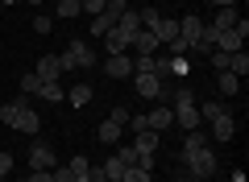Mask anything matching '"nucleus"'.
<instances>
[{
  "instance_id": "c756f323",
  "label": "nucleus",
  "mask_w": 249,
  "mask_h": 182,
  "mask_svg": "<svg viewBox=\"0 0 249 182\" xmlns=\"http://www.w3.org/2000/svg\"><path fill=\"white\" fill-rule=\"evenodd\" d=\"M154 75H158V79H170V75H175V58H154Z\"/></svg>"
},
{
  "instance_id": "c85d7f7f",
  "label": "nucleus",
  "mask_w": 249,
  "mask_h": 182,
  "mask_svg": "<svg viewBox=\"0 0 249 182\" xmlns=\"http://www.w3.org/2000/svg\"><path fill=\"white\" fill-rule=\"evenodd\" d=\"M21 91H25V96H37V91H42V79H37L34 70H29V75H21Z\"/></svg>"
},
{
  "instance_id": "4468645a",
  "label": "nucleus",
  "mask_w": 249,
  "mask_h": 182,
  "mask_svg": "<svg viewBox=\"0 0 249 182\" xmlns=\"http://www.w3.org/2000/svg\"><path fill=\"white\" fill-rule=\"evenodd\" d=\"M158 145H162V132H154V129H137V141H133L137 153H158Z\"/></svg>"
},
{
  "instance_id": "9d476101",
  "label": "nucleus",
  "mask_w": 249,
  "mask_h": 182,
  "mask_svg": "<svg viewBox=\"0 0 249 182\" xmlns=\"http://www.w3.org/2000/svg\"><path fill=\"white\" fill-rule=\"evenodd\" d=\"M13 129H21V132H29V137H34V132L42 129V116H37L29 104H21V112H17V120H13Z\"/></svg>"
},
{
  "instance_id": "a878e982",
  "label": "nucleus",
  "mask_w": 249,
  "mask_h": 182,
  "mask_svg": "<svg viewBox=\"0 0 249 182\" xmlns=\"http://www.w3.org/2000/svg\"><path fill=\"white\" fill-rule=\"evenodd\" d=\"M121 182H150V170H142V165H124Z\"/></svg>"
},
{
  "instance_id": "cd10ccee",
  "label": "nucleus",
  "mask_w": 249,
  "mask_h": 182,
  "mask_svg": "<svg viewBox=\"0 0 249 182\" xmlns=\"http://www.w3.org/2000/svg\"><path fill=\"white\" fill-rule=\"evenodd\" d=\"M137 21H142V29H154V25H158V21H162V13H158V9H150V4H145V9L137 13Z\"/></svg>"
},
{
  "instance_id": "4c0bfd02",
  "label": "nucleus",
  "mask_w": 249,
  "mask_h": 182,
  "mask_svg": "<svg viewBox=\"0 0 249 182\" xmlns=\"http://www.w3.org/2000/svg\"><path fill=\"white\" fill-rule=\"evenodd\" d=\"M13 174V153H0V178H9Z\"/></svg>"
},
{
  "instance_id": "c03bdc74",
  "label": "nucleus",
  "mask_w": 249,
  "mask_h": 182,
  "mask_svg": "<svg viewBox=\"0 0 249 182\" xmlns=\"http://www.w3.org/2000/svg\"><path fill=\"white\" fill-rule=\"evenodd\" d=\"M29 4H42V0H29Z\"/></svg>"
},
{
  "instance_id": "2eb2a0df",
  "label": "nucleus",
  "mask_w": 249,
  "mask_h": 182,
  "mask_svg": "<svg viewBox=\"0 0 249 182\" xmlns=\"http://www.w3.org/2000/svg\"><path fill=\"white\" fill-rule=\"evenodd\" d=\"M232 132H237L232 112H224V116H216V120H212V137H216V141H232Z\"/></svg>"
},
{
  "instance_id": "c9c22d12",
  "label": "nucleus",
  "mask_w": 249,
  "mask_h": 182,
  "mask_svg": "<svg viewBox=\"0 0 249 182\" xmlns=\"http://www.w3.org/2000/svg\"><path fill=\"white\" fill-rule=\"evenodd\" d=\"M88 165H91V162H88L83 153H75V157H71V170H75V178H79V174H88Z\"/></svg>"
},
{
  "instance_id": "39448f33",
  "label": "nucleus",
  "mask_w": 249,
  "mask_h": 182,
  "mask_svg": "<svg viewBox=\"0 0 249 182\" xmlns=\"http://www.w3.org/2000/svg\"><path fill=\"white\" fill-rule=\"evenodd\" d=\"M133 83H137V96H142V99H162V79L158 75L133 70Z\"/></svg>"
},
{
  "instance_id": "7c9ffc66",
  "label": "nucleus",
  "mask_w": 249,
  "mask_h": 182,
  "mask_svg": "<svg viewBox=\"0 0 249 182\" xmlns=\"http://www.w3.org/2000/svg\"><path fill=\"white\" fill-rule=\"evenodd\" d=\"M79 9L88 13V17H100V13L108 9V0H79Z\"/></svg>"
},
{
  "instance_id": "ddd939ff",
  "label": "nucleus",
  "mask_w": 249,
  "mask_h": 182,
  "mask_svg": "<svg viewBox=\"0 0 249 182\" xmlns=\"http://www.w3.org/2000/svg\"><path fill=\"white\" fill-rule=\"evenodd\" d=\"M175 124H178L183 132L199 129V124H204V120H199V108H196V104H187V108H175Z\"/></svg>"
},
{
  "instance_id": "412c9836",
  "label": "nucleus",
  "mask_w": 249,
  "mask_h": 182,
  "mask_svg": "<svg viewBox=\"0 0 249 182\" xmlns=\"http://www.w3.org/2000/svg\"><path fill=\"white\" fill-rule=\"evenodd\" d=\"M196 149H208V137H204L199 129H191V132H187V141H183V149H178V157L196 153Z\"/></svg>"
},
{
  "instance_id": "f8f14e48",
  "label": "nucleus",
  "mask_w": 249,
  "mask_h": 182,
  "mask_svg": "<svg viewBox=\"0 0 249 182\" xmlns=\"http://www.w3.org/2000/svg\"><path fill=\"white\" fill-rule=\"evenodd\" d=\"M116 17H121V13H116V9H104V13H100V17H91L88 33H91V37H104L108 29H116Z\"/></svg>"
},
{
  "instance_id": "393cba45",
  "label": "nucleus",
  "mask_w": 249,
  "mask_h": 182,
  "mask_svg": "<svg viewBox=\"0 0 249 182\" xmlns=\"http://www.w3.org/2000/svg\"><path fill=\"white\" fill-rule=\"evenodd\" d=\"M54 13H58L62 21H71V17H79L83 9H79V0H58V9H54Z\"/></svg>"
},
{
  "instance_id": "7ed1b4c3",
  "label": "nucleus",
  "mask_w": 249,
  "mask_h": 182,
  "mask_svg": "<svg viewBox=\"0 0 249 182\" xmlns=\"http://www.w3.org/2000/svg\"><path fill=\"white\" fill-rule=\"evenodd\" d=\"M129 116H133V112H129L124 104H121V108H112V112H108V120H104V124L96 129V137L104 141V145H112V141H121V129L129 124Z\"/></svg>"
},
{
  "instance_id": "dca6fc26",
  "label": "nucleus",
  "mask_w": 249,
  "mask_h": 182,
  "mask_svg": "<svg viewBox=\"0 0 249 182\" xmlns=\"http://www.w3.org/2000/svg\"><path fill=\"white\" fill-rule=\"evenodd\" d=\"M150 33H154V37H158V42H162V46H170V42H175V37H178V21H170V17H162V21H158V25H154V29H150Z\"/></svg>"
},
{
  "instance_id": "6e6552de",
  "label": "nucleus",
  "mask_w": 249,
  "mask_h": 182,
  "mask_svg": "<svg viewBox=\"0 0 249 182\" xmlns=\"http://www.w3.org/2000/svg\"><path fill=\"white\" fill-rule=\"evenodd\" d=\"M29 165H34V170H54V149L46 145V141H34V145H29Z\"/></svg>"
},
{
  "instance_id": "5701e85b",
  "label": "nucleus",
  "mask_w": 249,
  "mask_h": 182,
  "mask_svg": "<svg viewBox=\"0 0 249 182\" xmlns=\"http://www.w3.org/2000/svg\"><path fill=\"white\" fill-rule=\"evenodd\" d=\"M241 21V13H237V4H229V9H220L216 13V21H212V29H232Z\"/></svg>"
},
{
  "instance_id": "0eeeda50",
  "label": "nucleus",
  "mask_w": 249,
  "mask_h": 182,
  "mask_svg": "<svg viewBox=\"0 0 249 182\" xmlns=\"http://www.w3.org/2000/svg\"><path fill=\"white\" fill-rule=\"evenodd\" d=\"M170 124H175V108L170 104H158L150 116H145V129H154V132H166Z\"/></svg>"
},
{
  "instance_id": "9b49d317",
  "label": "nucleus",
  "mask_w": 249,
  "mask_h": 182,
  "mask_svg": "<svg viewBox=\"0 0 249 182\" xmlns=\"http://www.w3.org/2000/svg\"><path fill=\"white\" fill-rule=\"evenodd\" d=\"M42 83H54V79H62V62H58V54H46L42 62H37V70H34Z\"/></svg>"
},
{
  "instance_id": "72a5a7b5",
  "label": "nucleus",
  "mask_w": 249,
  "mask_h": 182,
  "mask_svg": "<svg viewBox=\"0 0 249 182\" xmlns=\"http://www.w3.org/2000/svg\"><path fill=\"white\" fill-rule=\"evenodd\" d=\"M54 182H75V170H71V165H54Z\"/></svg>"
},
{
  "instance_id": "f03ea898",
  "label": "nucleus",
  "mask_w": 249,
  "mask_h": 182,
  "mask_svg": "<svg viewBox=\"0 0 249 182\" xmlns=\"http://www.w3.org/2000/svg\"><path fill=\"white\" fill-rule=\"evenodd\" d=\"M58 62H62V70H88L96 62V54H91V46L83 37H71V46H67V54H58Z\"/></svg>"
},
{
  "instance_id": "58836bf2",
  "label": "nucleus",
  "mask_w": 249,
  "mask_h": 182,
  "mask_svg": "<svg viewBox=\"0 0 249 182\" xmlns=\"http://www.w3.org/2000/svg\"><path fill=\"white\" fill-rule=\"evenodd\" d=\"M108 9H116V13H121V9H129V0H108Z\"/></svg>"
},
{
  "instance_id": "4be33fe9",
  "label": "nucleus",
  "mask_w": 249,
  "mask_h": 182,
  "mask_svg": "<svg viewBox=\"0 0 249 182\" xmlns=\"http://www.w3.org/2000/svg\"><path fill=\"white\" fill-rule=\"evenodd\" d=\"M196 108H199V120H204V124H212L216 116H224V112H229V108H224L220 99H208V104H196Z\"/></svg>"
},
{
  "instance_id": "1a4fd4ad",
  "label": "nucleus",
  "mask_w": 249,
  "mask_h": 182,
  "mask_svg": "<svg viewBox=\"0 0 249 182\" xmlns=\"http://www.w3.org/2000/svg\"><path fill=\"white\" fill-rule=\"evenodd\" d=\"M158 46H162V42L150 33V29H137L133 42H129V50H137V58H142V54H150V58H154V50H158Z\"/></svg>"
},
{
  "instance_id": "f3484780",
  "label": "nucleus",
  "mask_w": 249,
  "mask_h": 182,
  "mask_svg": "<svg viewBox=\"0 0 249 182\" xmlns=\"http://www.w3.org/2000/svg\"><path fill=\"white\" fill-rule=\"evenodd\" d=\"M216 91H220V96H237V91H241V79L232 75V70H216Z\"/></svg>"
},
{
  "instance_id": "79ce46f5",
  "label": "nucleus",
  "mask_w": 249,
  "mask_h": 182,
  "mask_svg": "<svg viewBox=\"0 0 249 182\" xmlns=\"http://www.w3.org/2000/svg\"><path fill=\"white\" fill-rule=\"evenodd\" d=\"M104 182H121V178H104Z\"/></svg>"
},
{
  "instance_id": "a211bd4d",
  "label": "nucleus",
  "mask_w": 249,
  "mask_h": 182,
  "mask_svg": "<svg viewBox=\"0 0 249 182\" xmlns=\"http://www.w3.org/2000/svg\"><path fill=\"white\" fill-rule=\"evenodd\" d=\"M67 104H71V108H88V104H91V87H88V83L67 87Z\"/></svg>"
},
{
  "instance_id": "20e7f679",
  "label": "nucleus",
  "mask_w": 249,
  "mask_h": 182,
  "mask_svg": "<svg viewBox=\"0 0 249 182\" xmlns=\"http://www.w3.org/2000/svg\"><path fill=\"white\" fill-rule=\"evenodd\" d=\"M245 37H249V21L241 17V21H237V25H232V29H220V33H216V46H212V50L237 54L241 46H245Z\"/></svg>"
},
{
  "instance_id": "2f4dec72",
  "label": "nucleus",
  "mask_w": 249,
  "mask_h": 182,
  "mask_svg": "<svg viewBox=\"0 0 249 182\" xmlns=\"http://www.w3.org/2000/svg\"><path fill=\"white\" fill-rule=\"evenodd\" d=\"M187 104H196V91H191V87H178L175 91V108H187Z\"/></svg>"
},
{
  "instance_id": "6ab92c4d",
  "label": "nucleus",
  "mask_w": 249,
  "mask_h": 182,
  "mask_svg": "<svg viewBox=\"0 0 249 182\" xmlns=\"http://www.w3.org/2000/svg\"><path fill=\"white\" fill-rule=\"evenodd\" d=\"M104 46H108V54H129V37H124L121 29H108V33H104Z\"/></svg>"
},
{
  "instance_id": "a19ab883",
  "label": "nucleus",
  "mask_w": 249,
  "mask_h": 182,
  "mask_svg": "<svg viewBox=\"0 0 249 182\" xmlns=\"http://www.w3.org/2000/svg\"><path fill=\"white\" fill-rule=\"evenodd\" d=\"M212 4H220V9H229V4H237V0H212Z\"/></svg>"
},
{
  "instance_id": "aec40b11",
  "label": "nucleus",
  "mask_w": 249,
  "mask_h": 182,
  "mask_svg": "<svg viewBox=\"0 0 249 182\" xmlns=\"http://www.w3.org/2000/svg\"><path fill=\"white\" fill-rule=\"evenodd\" d=\"M37 96H42L46 104H62V99H67V87L54 79V83H42V91H37Z\"/></svg>"
},
{
  "instance_id": "473e14b6",
  "label": "nucleus",
  "mask_w": 249,
  "mask_h": 182,
  "mask_svg": "<svg viewBox=\"0 0 249 182\" xmlns=\"http://www.w3.org/2000/svg\"><path fill=\"white\" fill-rule=\"evenodd\" d=\"M229 58H232V54H224V50H212V54H208V62H212L216 70H229Z\"/></svg>"
},
{
  "instance_id": "a18cd8bd",
  "label": "nucleus",
  "mask_w": 249,
  "mask_h": 182,
  "mask_svg": "<svg viewBox=\"0 0 249 182\" xmlns=\"http://www.w3.org/2000/svg\"><path fill=\"white\" fill-rule=\"evenodd\" d=\"M0 182H9V178H0Z\"/></svg>"
},
{
  "instance_id": "37998d69",
  "label": "nucleus",
  "mask_w": 249,
  "mask_h": 182,
  "mask_svg": "<svg viewBox=\"0 0 249 182\" xmlns=\"http://www.w3.org/2000/svg\"><path fill=\"white\" fill-rule=\"evenodd\" d=\"M175 182H191V178H175Z\"/></svg>"
},
{
  "instance_id": "b1692460",
  "label": "nucleus",
  "mask_w": 249,
  "mask_h": 182,
  "mask_svg": "<svg viewBox=\"0 0 249 182\" xmlns=\"http://www.w3.org/2000/svg\"><path fill=\"white\" fill-rule=\"evenodd\" d=\"M229 70H232L237 79H245V75H249V58H245V50H237V54L229 58Z\"/></svg>"
},
{
  "instance_id": "bb28decb",
  "label": "nucleus",
  "mask_w": 249,
  "mask_h": 182,
  "mask_svg": "<svg viewBox=\"0 0 249 182\" xmlns=\"http://www.w3.org/2000/svg\"><path fill=\"white\" fill-rule=\"evenodd\" d=\"M100 170H104V178H121V174H124V162H121V157L112 153V157H108L104 165H100Z\"/></svg>"
},
{
  "instance_id": "ea45409f",
  "label": "nucleus",
  "mask_w": 249,
  "mask_h": 182,
  "mask_svg": "<svg viewBox=\"0 0 249 182\" xmlns=\"http://www.w3.org/2000/svg\"><path fill=\"white\" fill-rule=\"evenodd\" d=\"M229 182H249V178H245V170H237V174H232Z\"/></svg>"
},
{
  "instance_id": "423d86ee",
  "label": "nucleus",
  "mask_w": 249,
  "mask_h": 182,
  "mask_svg": "<svg viewBox=\"0 0 249 182\" xmlns=\"http://www.w3.org/2000/svg\"><path fill=\"white\" fill-rule=\"evenodd\" d=\"M104 75L108 79H129L133 75V58H129V54H108L104 58Z\"/></svg>"
},
{
  "instance_id": "f704fd0d",
  "label": "nucleus",
  "mask_w": 249,
  "mask_h": 182,
  "mask_svg": "<svg viewBox=\"0 0 249 182\" xmlns=\"http://www.w3.org/2000/svg\"><path fill=\"white\" fill-rule=\"evenodd\" d=\"M75 182H104V170L100 165H88V174H79Z\"/></svg>"
},
{
  "instance_id": "e433bc0d",
  "label": "nucleus",
  "mask_w": 249,
  "mask_h": 182,
  "mask_svg": "<svg viewBox=\"0 0 249 182\" xmlns=\"http://www.w3.org/2000/svg\"><path fill=\"white\" fill-rule=\"evenodd\" d=\"M34 29H37V33H42V37H46V33H50V29H54V21L46 17V13H42V17H34Z\"/></svg>"
},
{
  "instance_id": "f257e3e1",
  "label": "nucleus",
  "mask_w": 249,
  "mask_h": 182,
  "mask_svg": "<svg viewBox=\"0 0 249 182\" xmlns=\"http://www.w3.org/2000/svg\"><path fill=\"white\" fill-rule=\"evenodd\" d=\"M183 165H187V178H191V182H208V178L216 174V165H220V162H216L212 149H196V153L183 157Z\"/></svg>"
}]
</instances>
